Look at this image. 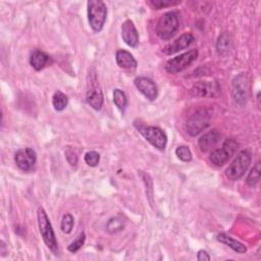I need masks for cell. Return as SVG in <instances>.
Segmentation results:
<instances>
[{
    "mask_svg": "<svg viewBox=\"0 0 261 261\" xmlns=\"http://www.w3.org/2000/svg\"><path fill=\"white\" fill-rule=\"evenodd\" d=\"M179 28L178 14L175 11H169L164 13L158 20L156 27L157 36L161 40H169L177 32Z\"/></svg>",
    "mask_w": 261,
    "mask_h": 261,
    "instance_id": "obj_2",
    "label": "cell"
},
{
    "mask_svg": "<svg viewBox=\"0 0 261 261\" xmlns=\"http://www.w3.org/2000/svg\"><path fill=\"white\" fill-rule=\"evenodd\" d=\"M197 259L199 261H208V260H210V256L208 255V253L206 251L200 250L197 254Z\"/></svg>",
    "mask_w": 261,
    "mask_h": 261,
    "instance_id": "obj_31",
    "label": "cell"
},
{
    "mask_svg": "<svg viewBox=\"0 0 261 261\" xmlns=\"http://www.w3.org/2000/svg\"><path fill=\"white\" fill-rule=\"evenodd\" d=\"M14 160L16 165L23 171H31L34 169L37 161V156L32 148L19 149L15 155Z\"/></svg>",
    "mask_w": 261,
    "mask_h": 261,
    "instance_id": "obj_9",
    "label": "cell"
},
{
    "mask_svg": "<svg viewBox=\"0 0 261 261\" xmlns=\"http://www.w3.org/2000/svg\"><path fill=\"white\" fill-rule=\"evenodd\" d=\"M115 59L117 65L124 69L135 68L138 64L135 57L126 50H117L115 53Z\"/></svg>",
    "mask_w": 261,
    "mask_h": 261,
    "instance_id": "obj_18",
    "label": "cell"
},
{
    "mask_svg": "<svg viewBox=\"0 0 261 261\" xmlns=\"http://www.w3.org/2000/svg\"><path fill=\"white\" fill-rule=\"evenodd\" d=\"M51 61V57L45 52L36 49L32 52L30 57V63L36 70H41L47 66Z\"/></svg>",
    "mask_w": 261,
    "mask_h": 261,
    "instance_id": "obj_17",
    "label": "cell"
},
{
    "mask_svg": "<svg viewBox=\"0 0 261 261\" xmlns=\"http://www.w3.org/2000/svg\"><path fill=\"white\" fill-rule=\"evenodd\" d=\"M88 5V19L90 27L96 33L100 32L103 29V25L106 20L107 8L103 1L101 0H90L87 3Z\"/></svg>",
    "mask_w": 261,
    "mask_h": 261,
    "instance_id": "obj_1",
    "label": "cell"
},
{
    "mask_svg": "<svg viewBox=\"0 0 261 261\" xmlns=\"http://www.w3.org/2000/svg\"><path fill=\"white\" fill-rule=\"evenodd\" d=\"M89 84H90V86L87 91L86 101L93 109L100 110L103 105V95H102V91L100 90V88L97 84L96 76L94 77L93 81H92V79H90Z\"/></svg>",
    "mask_w": 261,
    "mask_h": 261,
    "instance_id": "obj_10",
    "label": "cell"
},
{
    "mask_svg": "<svg viewBox=\"0 0 261 261\" xmlns=\"http://www.w3.org/2000/svg\"><path fill=\"white\" fill-rule=\"evenodd\" d=\"M136 88L150 101H154L158 96V89L155 83L145 76H139L135 79Z\"/></svg>",
    "mask_w": 261,
    "mask_h": 261,
    "instance_id": "obj_11",
    "label": "cell"
},
{
    "mask_svg": "<svg viewBox=\"0 0 261 261\" xmlns=\"http://www.w3.org/2000/svg\"><path fill=\"white\" fill-rule=\"evenodd\" d=\"M251 163V153L248 150H242L239 152L233 161L225 169V175L230 180L240 179Z\"/></svg>",
    "mask_w": 261,
    "mask_h": 261,
    "instance_id": "obj_4",
    "label": "cell"
},
{
    "mask_svg": "<svg viewBox=\"0 0 261 261\" xmlns=\"http://www.w3.org/2000/svg\"><path fill=\"white\" fill-rule=\"evenodd\" d=\"M217 240H218L220 243H222V244L228 246V247L231 248L233 251H236V252H238V253H240V254H243V253H246V252H247V248H246V246H245L244 244H242L241 242H239V241L232 239V238L229 237L227 233H224V232L218 233V234H217Z\"/></svg>",
    "mask_w": 261,
    "mask_h": 261,
    "instance_id": "obj_19",
    "label": "cell"
},
{
    "mask_svg": "<svg viewBox=\"0 0 261 261\" xmlns=\"http://www.w3.org/2000/svg\"><path fill=\"white\" fill-rule=\"evenodd\" d=\"M229 45H230V40L229 37L226 34H222L217 41L216 44V49L219 55H225L228 50H229Z\"/></svg>",
    "mask_w": 261,
    "mask_h": 261,
    "instance_id": "obj_23",
    "label": "cell"
},
{
    "mask_svg": "<svg viewBox=\"0 0 261 261\" xmlns=\"http://www.w3.org/2000/svg\"><path fill=\"white\" fill-rule=\"evenodd\" d=\"M211 112L208 109L202 108L193 113L187 120L186 128L189 135L195 137L202 133L210 125Z\"/></svg>",
    "mask_w": 261,
    "mask_h": 261,
    "instance_id": "obj_5",
    "label": "cell"
},
{
    "mask_svg": "<svg viewBox=\"0 0 261 261\" xmlns=\"http://www.w3.org/2000/svg\"><path fill=\"white\" fill-rule=\"evenodd\" d=\"M85 240H86V234H85V232L80 233V234L77 236V238H76L74 241H72V242L70 243V245L67 247V250H68L69 252H71V253L77 252V251L82 248V246L84 245Z\"/></svg>",
    "mask_w": 261,
    "mask_h": 261,
    "instance_id": "obj_27",
    "label": "cell"
},
{
    "mask_svg": "<svg viewBox=\"0 0 261 261\" xmlns=\"http://www.w3.org/2000/svg\"><path fill=\"white\" fill-rule=\"evenodd\" d=\"M180 3V1H172V0H151L150 4H152L156 9H161L163 7L172 6Z\"/></svg>",
    "mask_w": 261,
    "mask_h": 261,
    "instance_id": "obj_29",
    "label": "cell"
},
{
    "mask_svg": "<svg viewBox=\"0 0 261 261\" xmlns=\"http://www.w3.org/2000/svg\"><path fill=\"white\" fill-rule=\"evenodd\" d=\"M259 179H260V163L257 162L255 164V166L249 172L246 181H247V185L249 187L253 188V187H255L258 184Z\"/></svg>",
    "mask_w": 261,
    "mask_h": 261,
    "instance_id": "obj_24",
    "label": "cell"
},
{
    "mask_svg": "<svg viewBox=\"0 0 261 261\" xmlns=\"http://www.w3.org/2000/svg\"><path fill=\"white\" fill-rule=\"evenodd\" d=\"M113 102L116 105V107L123 111L127 105V98L126 95L119 89H115L113 91Z\"/></svg>",
    "mask_w": 261,
    "mask_h": 261,
    "instance_id": "obj_22",
    "label": "cell"
},
{
    "mask_svg": "<svg viewBox=\"0 0 261 261\" xmlns=\"http://www.w3.org/2000/svg\"><path fill=\"white\" fill-rule=\"evenodd\" d=\"M100 161V155L96 151H89L85 155V162L89 166H96Z\"/></svg>",
    "mask_w": 261,
    "mask_h": 261,
    "instance_id": "obj_28",
    "label": "cell"
},
{
    "mask_svg": "<svg viewBox=\"0 0 261 261\" xmlns=\"http://www.w3.org/2000/svg\"><path fill=\"white\" fill-rule=\"evenodd\" d=\"M124 227V221L121 217H112L106 223V229L110 233H115L122 230Z\"/></svg>",
    "mask_w": 261,
    "mask_h": 261,
    "instance_id": "obj_21",
    "label": "cell"
},
{
    "mask_svg": "<svg viewBox=\"0 0 261 261\" xmlns=\"http://www.w3.org/2000/svg\"><path fill=\"white\" fill-rule=\"evenodd\" d=\"M37 217H38L39 230H40V233L43 238V241L45 242L46 246L53 253L56 254L57 250H58V247H57V241H56V238H55V233H54V230L52 228L49 217L47 216V213L45 212V210L42 207H40L38 209Z\"/></svg>",
    "mask_w": 261,
    "mask_h": 261,
    "instance_id": "obj_3",
    "label": "cell"
},
{
    "mask_svg": "<svg viewBox=\"0 0 261 261\" xmlns=\"http://www.w3.org/2000/svg\"><path fill=\"white\" fill-rule=\"evenodd\" d=\"M237 142L232 139L226 140L221 148L214 149L210 155H209V160L216 166H222L224 165L232 156L237 149Z\"/></svg>",
    "mask_w": 261,
    "mask_h": 261,
    "instance_id": "obj_7",
    "label": "cell"
},
{
    "mask_svg": "<svg viewBox=\"0 0 261 261\" xmlns=\"http://www.w3.org/2000/svg\"><path fill=\"white\" fill-rule=\"evenodd\" d=\"M221 135L216 130L212 129L206 134H204L198 141L199 148L202 152L211 151L220 141Z\"/></svg>",
    "mask_w": 261,
    "mask_h": 261,
    "instance_id": "obj_16",
    "label": "cell"
},
{
    "mask_svg": "<svg viewBox=\"0 0 261 261\" xmlns=\"http://www.w3.org/2000/svg\"><path fill=\"white\" fill-rule=\"evenodd\" d=\"M198 57L197 50H190L184 54L169 59L165 64V70L169 73H177L190 66Z\"/></svg>",
    "mask_w": 261,
    "mask_h": 261,
    "instance_id": "obj_6",
    "label": "cell"
},
{
    "mask_svg": "<svg viewBox=\"0 0 261 261\" xmlns=\"http://www.w3.org/2000/svg\"><path fill=\"white\" fill-rule=\"evenodd\" d=\"M72 226H73V217L69 213L64 214L61 219V224H60L61 230L64 233H69L72 230Z\"/></svg>",
    "mask_w": 261,
    "mask_h": 261,
    "instance_id": "obj_26",
    "label": "cell"
},
{
    "mask_svg": "<svg viewBox=\"0 0 261 261\" xmlns=\"http://www.w3.org/2000/svg\"><path fill=\"white\" fill-rule=\"evenodd\" d=\"M194 41V36L190 33L181 35L179 38H177L175 41H173L171 44H168L163 48V53L166 55H171L173 53H176L180 50H184L188 48Z\"/></svg>",
    "mask_w": 261,
    "mask_h": 261,
    "instance_id": "obj_15",
    "label": "cell"
},
{
    "mask_svg": "<svg viewBox=\"0 0 261 261\" xmlns=\"http://www.w3.org/2000/svg\"><path fill=\"white\" fill-rule=\"evenodd\" d=\"M68 104V99L65 94L60 91L54 93L52 97V105L56 111H62Z\"/></svg>",
    "mask_w": 261,
    "mask_h": 261,
    "instance_id": "obj_20",
    "label": "cell"
},
{
    "mask_svg": "<svg viewBox=\"0 0 261 261\" xmlns=\"http://www.w3.org/2000/svg\"><path fill=\"white\" fill-rule=\"evenodd\" d=\"M139 132L143 135V137L155 148L159 150H164L167 144L166 134L158 126H139Z\"/></svg>",
    "mask_w": 261,
    "mask_h": 261,
    "instance_id": "obj_8",
    "label": "cell"
},
{
    "mask_svg": "<svg viewBox=\"0 0 261 261\" xmlns=\"http://www.w3.org/2000/svg\"><path fill=\"white\" fill-rule=\"evenodd\" d=\"M175 154L177 158L184 162H189L192 160V153L191 150L187 146H178L175 149Z\"/></svg>",
    "mask_w": 261,
    "mask_h": 261,
    "instance_id": "obj_25",
    "label": "cell"
},
{
    "mask_svg": "<svg viewBox=\"0 0 261 261\" xmlns=\"http://www.w3.org/2000/svg\"><path fill=\"white\" fill-rule=\"evenodd\" d=\"M248 83L246 75L241 73L234 77L232 82V97L239 104H244L247 100Z\"/></svg>",
    "mask_w": 261,
    "mask_h": 261,
    "instance_id": "obj_12",
    "label": "cell"
},
{
    "mask_svg": "<svg viewBox=\"0 0 261 261\" xmlns=\"http://www.w3.org/2000/svg\"><path fill=\"white\" fill-rule=\"evenodd\" d=\"M121 38L126 45L136 48L139 45V34L130 19H126L121 24Z\"/></svg>",
    "mask_w": 261,
    "mask_h": 261,
    "instance_id": "obj_14",
    "label": "cell"
},
{
    "mask_svg": "<svg viewBox=\"0 0 261 261\" xmlns=\"http://www.w3.org/2000/svg\"><path fill=\"white\" fill-rule=\"evenodd\" d=\"M65 156H66V160L68 161V163L70 165H75L77 162V157L75 155V153L71 150H67L65 151Z\"/></svg>",
    "mask_w": 261,
    "mask_h": 261,
    "instance_id": "obj_30",
    "label": "cell"
},
{
    "mask_svg": "<svg viewBox=\"0 0 261 261\" xmlns=\"http://www.w3.org/2000/svg\"><path fill=\"white\" fill-rule=\"evenodd\" d=\"M195 97H215L219 93V86L215 82H199L191 90Z\"/></svg>",
    "mask_w": 261,
    "mask_h": 261,
    "instance_id": "obj_13",
    "label": "cell"
}]
</instances>
